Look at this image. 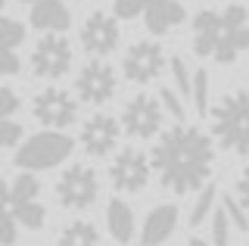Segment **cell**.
Returning a JSON list of instances; mask_svg holds the SVG:
<instances>
[{
    "instance_id": "6da1fadb",
    "label": "cell",
    "mask_w": 249,
    "mask_h": 246,
    "mask_svg": "<svg viewBox=\"0 0 249 246\" xmlns=\"http://www.w3.org/2000/svg\"><path fill=\"white\" fill-rule=\"evenodd\" d=\"M212 159L215 153L206 131L184 125V122H178L171 131H165L153 147L156 175H159L162 187H168L178 196L206 187L209 175H212Z\"/></svg>"
},
{
    "instance_id": "7a4b0ae2",
    "label": "cell",
    "mask_w": 249,
    "mask_h": 246,
    "mask_svg": "<svg viewBox=\"0 0 249 246\" xmlns=\"http://www.w3.org/2000/svg\"><path fill=\"white\" fill-rule=\"evenodd\" d=\"M193 50L212 63H237L240 53L249 50V10L231 3L224 10H202L193 19Z\"/></svg>"
},
{
    "instance_id": "3957f363",
    "label": "cell",
    "mask_w": 249,
    "mask_h": 246,
    "mask_svg": "<svg viewBox=\"0 0 249 246\" xmlns=\"http://www.w3.org/2000/svg\"><path fill=\"white\" fill-rule=\"evenodd\" d=\"M215 141L228 153L249 156V90H233L212 109Z\"/></svg>"
},
{
    "instance_id": "277c9868",
    "label": "cell",
    "mask_w": 249,
    "mask_h": 246,
    "mask_svg": "<svg viewBox=\"0 0 249 246\" xmlns=\"http://www.w3.org/2000/svg\"><path fill=\"white\" fill-rule=\"evenodd\" d=\"M72 137H66L62 131H41L35 137H28L19 150H16V165L25 172H44V168H56L59 162H66L72 156Z\"/></svg>"
},
{
    "instance_id": "5b68a950",
    "label": "cell",
    "mask_w": 249,
    "mask_h": 246,
    "mask_svg": "<svg viewBox=\"0 0 249 246\" xmlns=\"http://www.w3.org/2000/svg\"><path fill=\"white\" fill-rule=\"evenodd\" d=\"M37 196H41V184H37L35 175H19L10 187L3 184V209L13 212L19 218V225H25L31 230H41L47 218Z\"/></svg>"
},
{
    "instance_id": "8992f818",
    "label": "cell",
    "mask_w": 249,
    "mask_h": 246,
    "mask_svg": "<svg viewBox=\"0 0 249 246\" xmlns=\"http://www.w3.org/2000/svg\"><path fill=\"white\" fill-rule=\"evenodd\" d=\"M56 196H59V203L66 206V209H75V212L90 209V206L97 203V196H100L97 172L88 168V165L66 168V172L59 175V181H56Z\"/></svg>"
},
{
    "instance_id": "52a82bcc",
    "label": "cell",
    "mask_w": 249,
    "mask_h": 246,
    "mask_svg": "<svg viewBox=\"0 0 249 246\" xmlns=\"http://www.w3.org/2000/svg\"><path fill=\"white\" fill-rule=\"evenodd\" d=\"M115 88H119V78H115V69L103 63V59H90L88 66H81L75 78V94L81 103L88 106H103L115 97Z\"/></svg>"
},
{
    "instance_id": "ba28073f",
    "label": "cell",
    "mask_w": 249,
    "mask_h": 246,
    "mask_svg": "<svg viewBox=\"0 0 249 246\" xmlns=\"http://www.w3.org/2000/svg\"><path fill=\"white\" fill-rule=\"evenodd\" d=\"M162 115H165V106L159 97L134 94L122 109V128L137 141H146L162 128Z\"/></svg>"
},
{
    "instance_id": "9c48e42d",
    "label": "cell",
    "mask_w": 249,
    "mask_h": 246,
    "mask_svg": "<svg viewBox=\"0 0 249 246\" xmlns=\"http://www.w3.org/2000/svg\"><path fill=\"white\" fill-rule=\"evenodd\" d=\"M72 69V47L66 37H59L56 32H47L31 50V72L37 78H62Z\"/></svg>"
},
{
    "instance_id": "30bf717a",
    "label": "cell",
    "mask_w": 249,
    "mask_h": 246,
    "mask_svg": "<svg viewBox=\"0 0 249 246\" xmlns=\"http://www.w3.org/2000/svg\"><path fill=\"white\" fill-rule=\"evenodd\" d=\"M150 172H153V159H146L140 150L128 147L112 159V165H109V181H112V187L119 190V193H137V190L146 187Z\"/></svg>"
},
{
    "instance_id": "8fae6325",
    "label": "cell",
    "mask_w": 249,
    "mask_h": 246,
    "mask_svg": "<svg viewBox=\"0 0 249 246\" xmlns=\"http://www.w3.org/2000/svg\"><path fill=\"white\" fill-rule=\"evenodd\" d=\"M31 112L35 119L41 122L44 128H69L72 122L78 119V100L69 94V90H59V88H44L41 94L35 97L31 103Z\"/></svg>"
},
{
    "instance_id": "7c38bea8",
    "label": "cell",
    "mask_w": 249,
    "mask_h": 246,
    "mask_svg": "<svg viewBox=\"0 0 249 246\" xmlns=\"http://www.w3.org/2000/svg\"><path fill=\"white\" fill-rule=\"evenodd\" d=\"M124 78L134 81V84H150L162 75V69H165V53H162L159 44L153 41H137L134 47H128L124 53Z\"/></svg>"
},
{
    "instance_id": "4fadbf2b",
    "label": "cell",
    "mask_w": 249,
    "mask_h": 246,
    "mask_svg": "<svg viewBox=\"0 0 249 246\" xmlns=\"http://www.w3.org/2000/svg\"><path fill=\"white\" fill-rule=\"evenodd\" d=\"M119 137H122L119 122L106 112H97L81 125V150L93 159H103L119 147Z\"/></svg>"
},
{
    "instance_id": "5bb4252c",
    "label": "cell",
    "mask_w": 249,
    "mask_h": 246,
    "mask_svg": "<svg viewBox=\"0 0 249 246\" xmlns=\"http://www.w3.org/2000/svg\"><path fill=\"white\" fill-rule=\"evenodd\" d=\"M119 22L106 13H90L81 25V47L90 53V56H109L115 47H119Z\"/></svg>"
},
{
    "instance_id": "9a60e30c",
    "label": "cell",
    "mask_w": 249,
    "mask_h": 246,
    "mask_svg": "<svg viewBox=\"0 0 249 246\" xmlns=\"http://www.w3.org/2000/svg\"><path fill=\"white\" fill-rule=\"evenodd\" d=\"M175 228H178V209L175 206H156V209H150V215L143 221L140 243L143 246H162L175 234Z\"/></svg>"
},
{
    "instance_id": "2e32d148",
    "label": "cell",
    "mask_w": 249,
    "mask_h": 246,
    "mask_svg": "<svg viewBox=\"0 0 249 246\" xmlns=\"http://www.w3.org/2000/svg\"><path fill=\"white\" fill-rule=\"evenodd\" d=\"M143 19H146V28H150L153 35H168L187 19V10L178 0H150Z\"/></svg>"
},
{
    "instance_id": "e0dca14e",
    "label": "cell",
    "mask_w": 249,
    "mask_h": 246,
    "mask_svg": "<svg viewBox=\"0 0 249 246\" xmlns=\"http://www.w3.org/2000/svg\"><path fill=\"white\" fill-rule=\"evenodd\" d=\"M31 28L37 32H66L69 28V10L62 0H37L31 3Z\"/></svg>"
},
{
    "instance_id": "ac0fdd59",
    "label": "cell",
    "mask_w": 249,
    "mask_h": 246,
    "mask_svg": "<svg viewBox=\"0 0 249 246\" xmlns=\"http://www.w3.org/2000/svg\"><path fill=\"white\" fill-rule=\"evenodd\" d=\"M106 230L112 234L115 243H131L134 240L137 221H134V209H131L124 199H112V203L106 206Z\"/></svg>"
},
{
    "instance_id": "d6986e66",
    "label": "cell",
    "mask_w": 249,
    "mask_h": 246,
    "mask_svg": "<svg viewBox=\"0 0 249 246\" xmlns=\"http://www.w3.org/2000/svg\"><path fill=\"white\" fill-rule=\"evenodd\" d=\"M59 246H100V230H97V225L78 218V221L62 228Z\"/></svg>"
},
{
    "instance_id": "ffe728a7",
    "label": "cell",
    "mask_w": 249,
    "mask_h": 246,
    "mask_svg": "<svg viewBox=\"0 0 249 246\" xmlns=\"http://www.w3.org/2000/svg\"><path fill=\"white\" fill-rule=\"evenodd\" d=\"M215 196H218V187H215V184H206V187L199 190L196 203H193V209H190V221H187V225H190V228H199V225H206V218H212Z\"/></svg>"
},
{
    "instance_id": "44dd1931",
    "label": "cell",
    "mask_w": 249,
    "mask_h": 246,
    "mask_svg": "<svg viewBox=\"0 0 249 246\" xmlns=\"http://www.w3.org/2000/svg\"><path fill=\"white\" fill-rule=\"evenodd\" d=\"M22 41H25V25L3 16V22H0V50H16Z\"/></svg>"
},
{
    "instance_id": "7402d4cb",
    "label": "cell",
    "mask_w": 249,
    "mask_h": 246,
    "mask_svg": "<svg viewBox=\"0 0 249 246\" xmlns=\"http://www.w3.org/2000/svg\"><path fill=\"white\" fill-rule=\"evenodd\" d=\"M231 215L228 212H212V243L215 246H231Z\"/></svg>"
},
{
    "instance_id": "603a6c76",
    "label": "cell",
    "mask_w": 249,
    "mask_h": 246,
    "mask_svg": "<svg viewBox=\"0 0 249 246\" xmlns=\"http://www.w3.org/2000/svg\"><path fill=\"white\" fill-rule=\"evenodd\" d=\"M193 103H196L199 115H206V109H209V72L206 69L193 72Z\"/></svg>"
},
{
    "instance_id": "cb8c5ba5",
    "label": "cell",
    "mask_w": 249,
    "mask_h": 246,
    "mask_svg": "<svg viewBox=\"0 0 249 246\" xmlns=\"http://www.w3.org/2000/svg\"><path fill=\"white\" fill-rule=\"evenodd\" d=\"M224 212L231 215L237 230H249V209L240 203V196H224Z\"/></svg>"
},
{
    "instance_id": "d4e9b609",
    "label": "cell",
    "mask_w": 249,
    "mask_h": 246,
    "mask_svg": "<svg viewBox=\"0 0 249 246\" xmlns=\"http://www.w3.org/2000/svg\"><path fill=\"white\" fill-rule=\"evenodd\" d=\"M171 75H175V84L181 88V94L193 97V75H190V69H187V63L181 56H171Z\"/></svg>"
},
{
    "instance_id": "484cf974",
    "label": "cell",
    "mask_w": 249,
    "mask_h": 246,
    "mask_svg": "<svg viewBox=\"0 0 249 246\" xmlns=\"http://www.w3.org/2000/svg\"><path fill=\"white\" fill-rule=\"evenodd\" d=\"M22 141V125L16 119H0V147L3 150H13L19 147Z\"/></svg>"
},
{
    "instance_id": "4316f807",
    "label": "cell",
    "mask_w": 249,
    "mask_h": 246,
    "mask_svg": "<svg viewBox=\"0 0 249 246\" xmlns=\"http://www.w3.org/2000/svg\"><path fill=\"white\" fill-rule=\"evenodd\" d=\"M150 0H112V10L119 19H134L140 13H146Z\"/></svg>"
},
{
    "instance_id": "83f0119b",
    "label": "cell",
    "mask_w": 249,
    "mask_h": 246,
    "mask_svg": "<svg viewBox=\"0 0 249 246\" xmlns=\"http://www.w3.org/2000/svg\"><path fill=\"white\" fill-rule=\"evenodd\" d=\"M19 240V218H16L13 212L3 209V225H0V243L3 246H13Z\"/></svg>"
},
{
    "instance_id": "f1b7e54d",
    "label": "cell",
    "mask_w": 249,
    "mask_h": 246,
    "mask_svg": "<svg viewBox=\"0 0 249 246\" xmlns=\"http://www.w3.org/2000/svg\"><path fill=\"white\" fill-rule=\"evenodd\" d=\"M159 100H162V106H165V112L171 115V119H175V122H184V103H181V97H175V90L162 88L159 90Z\"/></svg>"
},
{
    "instance_id": "f546056e",
    "label": "cell",
    "mask_w": 249,
    "mask_h": 246,
    "mask_svg": "<svg viewBox=\"0 0 249 246\" xmlns=\"http://www.w3.org/2000/svg\"><path fill=\"white\" fill-rule=\"evenodd\" d=\"M19 112V94L13 88H3L0 90V119H13Z\"/></svg>"
},
{
    "instance_id": "4dcf8cb0",
    "label": "cell",
    "mask_w": 249,
    "mask_h": 246,
    "mask_svg": "<svg viewBox=\"0 0 249 246\" xmlns=\"http://www.w3.org/2000/svg\"><path fill=\"white\" fill-rule=\"evenodd\" d=\"M0 72L3 75L19 72V56H16V50H0Z\"/></svg>"
},
{
    "instance_id": "1f68e13d",
    "label": "cell",
    "mask_w": 249,
    "mask_h": 246,
    "mask_svg": "<svg viewBox=\"0 0 249 246\" xmlns=\"http://www.w3.org/2000/svg\"><path fill=\"white\" fill-rule=\"evenodd\" d=\"M237 196H240V203L249 209V165L243 168V175H240V181H237Z\"/></svg>"
},
{
    "instance_id": "d6a6232c",
    "label": "cell",
    "mask_w": 249,
    "mask_h": 246,
    "mask_svg": "<svg viewBox=\"0 0 249 246\" xmlns=\"http://www.w3.org/2000/svg\"><path fill=\"white\" fill-rule=\"evenodd\" d=\"M187 246H215V243H206L202 237H190V243H187Z\"/></svg>"
},
{
    "instance_id": "836d02e7",
    "label": "cell",
    "mask_w": 249,
    "mask_h": 246,
    "mask_svg": "<svg viewBox=\"0 0 249 246\" xmlns=\"http://www.w3.org/2000/svg\"><path fill=\"white\" fill-rule=\"evenodd\" d=\"M19 3H37V0H19Z\"/></svg>"
},
{
    "instance_id": "e575fe53",
    "label": "cell",
    "mask_w": 249,
    "mask_h": 246,
    "mask_svg": "<svg viewBox=\"0 0 249 246\" xmlns=\"http://www.w3.org/2000/svg\"><path fill=\"white\" fill-rule=\"evenodd\" d=\"M246 246H249V243H246Z\"/></svg>"
}]
</instances>
